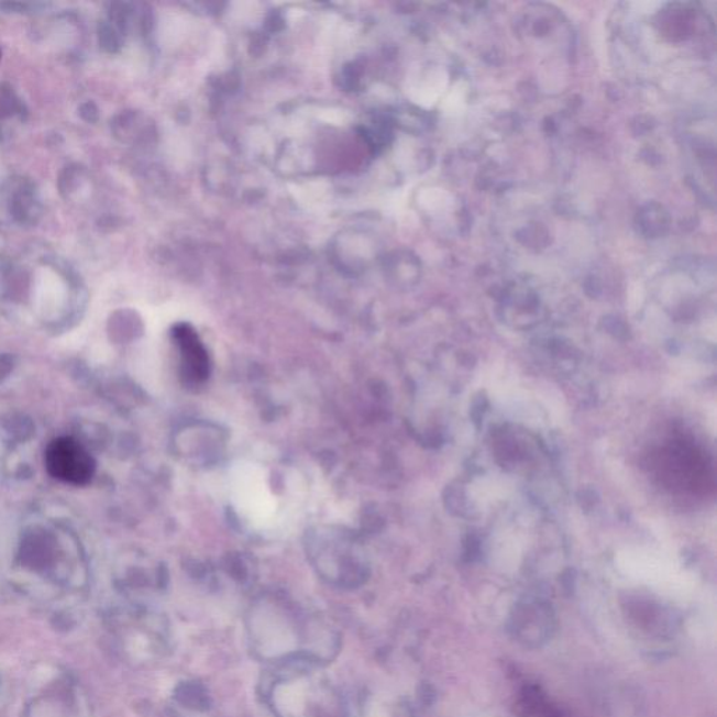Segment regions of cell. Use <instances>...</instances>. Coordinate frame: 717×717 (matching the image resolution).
<instances>
[{"mask_svg":"<svg viewBox=\"0 0 717 717\" xmlns=\"http://www.w3.org/2000/svg\"><path fill=\"white\" fill-rule=\"evenodd\" d=\"M264 695L275 717H350L337 685L315 663L279 664L266 677Z\"/></svg>","mask_w":717,"mask_h":717,"instance_id":"1","label":"cell"},{"mask_svg":"<svg viewBox=\"0 0 717 717\" xmlns=\"http://www.w3.org/2000/svg\"><path fill=\"white\" fill-rule=\"evenodd\" d=\"M312 622H306L291 609L260 606L251 614L249 632L255 652L265 660H284L296 652H305L315 639Z\"/></svg>","mask_w":717,"mask_h":717,"instance_id":"2","label":"cell"},{"mask_svg":"<svg viewBox=\"0 0 717 717\" xmlns=\"http://www.w3.org/2000/svg\"><path fill=\"white\" fill-rule=\"evenodd\" d=\"M44 460L49 475L66 484H89L96 473L93 455L74 438L53 440L45 450Z\"/></svg>","mask_w":717,"mask_h":717,"instance_id":"3","label":"cell"},{"mask_svg":"<svg viewBox=\"0 0 717 717\" xmlns=\"http://www.w3.org/2000/svg\"><path fill=\"white\" fill-rule=\"evenodd\" d=\"M179 342H181L183 346L184 361H186L189 367L188 371L192 373V376L196 378L207 376V356H205V351L199 345L196 335L184 330L183 335L179 337Z\"/></svg>","mask_w":717,"mask_h":717,"instance_id":"4","label":"cell"}]
</instances>
